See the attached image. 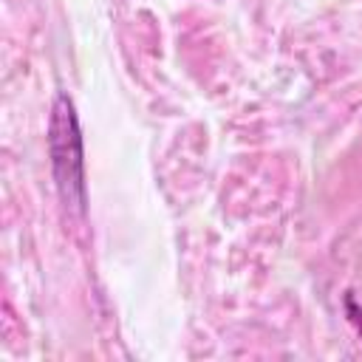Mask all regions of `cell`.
<instances>
[{
	"label": "cell",
	"mask_w": 362,
	"mask_h": 362,
	"mask_svg": "<svg viewBox=\"0 0 362 362\" xmlns=\"http://www.w3.org/2000/svg\"><path fill=\"white\" fill-rule=\"evenodd\" d=\"M51 156H54V173L59 192L68 204L82 206L85 201V181H82V144H79V127L74 116V105L59 96L51 116Z\"/></svg>",
	"instance_id": "6da1fadb"
}]
</instances>
